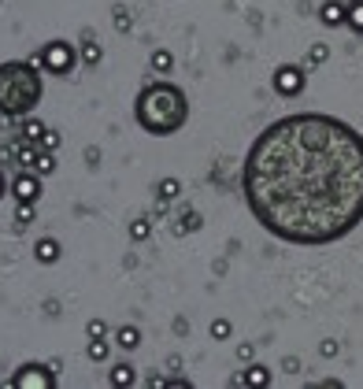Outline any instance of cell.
Segmentation results:
<instances>
[{
  "mask_svg": "<svg viewBox=\"0 0 363 389\" xmlns=\"http://www.w3.org/2000/svg\"><path fill=\"white\" fill-rule=\"evenodd\" d=\"M241 193L271 237L334 245L363 222V134L323 111L278 119L249 145Z\"/></svg>",
  "mask_w": 363,
  "mask_h": 389,
  "instance_id": "6da1fadb",
  "label": "cell"
},
{
  "mask_svg": "<svg viewBox=\"0 0 363 389\" xmlns=\"http://www.w3.org/2000/svg\"><path fill=\"white\" fill-rule=\"evenodd\" d=\"M134 119L145 134L171 137L189 123V101L186 89L174 82H148L134 101Z\"/></svg>",
  "mask_w": 363,
  "mask_h": 389,
  "instance_id": "7a4b0ae2",
  "label": "cell"
},
{
  "mask_svg": "<svg viewBox=\"0 0 363 389\" xmlns=\"http://www.w3.org/2000/svg\"><path fill=\"white\" fill-rule=\"evenodd\" d=\"M45 96L41 67L30 60H4L0 63V115L4 119H26Z\"/></svg>",
  "mask_w": 363,
  "mask_h": 389,
  "instance_id": "3957f363",
  "label": "cell"
},
{
  "mask_svg": "<svg viewBox=\"0 0 363 389\" xmlns=\"http://www.w3.org/2000/svg\"><path fill=\"white\" fill-rule=\"evenodd\" d=\"M30 63L34 67H41L45 74H56V78H67L74 67H78V48L71 45V41H48V45H41L34 56H30Z\"/></svg>",
  "mask_w": 363,
  "mask_h": 389,
  "instance_id": "277c9868",
  "label": "cell"
},
{
  "mask_svg": "<svg viewBox=\"0 0 363 389\" xmlns=\"http://www.w3.org/2000/svg\"><path fill=\"white\" fill-rule=\"evenodd\" d=\"M15 389H56V367L52 363H23L11 375Z\"/></svg>",
  "mask_w": 363,
  "mask_h": 389,
  "instance_id": "5b68a950",
  "label": "cell"
},
{
  "mask_svg": "<svg viewBox=\"0 0 363 389\" xmlns=\"http://www.w3.org/2000/svg\"><path fill=\"white\" fill-rule=\"evenodd\" d=\"M304 82H308V67H304V63H282V67L274 71V78H271V86H274L278 96H301Z\"/></svg>",
  "mask_w": 363,
  "mask_h": 389,
  "instance_id": "8992f818",
  "label": "cell"
},
{
  "mask_svg": "<svg viewBox=\"0 0 363 389\" xmlns=\"http://www.w3.org/2000/svg\"><path fill=\"white\" fill-rule=\"evenodd\" d=\"M41 174H34V171H19L11 178V197H15V204H38L41 201Z\"/></svg>",
  "mask_w": 363,
  "mask_h": 389,
  "instance_id": "52a82bcc",
  "label": "cell"
},
{
  "mask_svg": "<svg viewBox=\"0 0 363 389\" xmlns=\"http://www.w3.org/2000/svg\"><path fill=\"white\" fill-rule=\"evenodd\" d=\"M345 19H349V4H341V0H323L319 4V23L323 26H345Z\"/></svg>",
  "mask_w": 363,
  "mask_h": 389,
  "instance_id": "ba28073f",
  "label": "cell"
},
{
  "mask_svg": "<svg viewBox=\"0 0 363 389\" xmlns=\"http://www.w3.org/2000/svg\"><path fill=\"white\" fill-rule=\"evenodd\" d=\"M238 382H241V385H252V389H267V385H271V367L249 363V367H245V375H241Z\"/></svg>",
  "mask_w": 363,
  "mask_h": 389,
  "instance_id": "9c48e42d",
  "label": "cell"
},
{
  "mask_svg": "<svg viewBox=\"0 0 363 389\" xmlns=\"http://www.w3.org/2000/svg\"><path fill=\"white\" fill-rule=\"evenodd\" d=\"M38 152H41V145L19 141V145H15V164H19L23 171H34V167H38Z\"/></svg>",
  "mask_w": 363,
  "mask_h": 389,
  "instance_id": "30bf717a",
  "label": "cell"
},
{
  "mask_svg": "<svg viewBox=\"0 0 363 389\" xmlns=\"http://www.w3.org/2000/svg\"><path fill=\"white\" fill-rule=\"evenodd\" d=\"M108 382L115 385V389H130L138 382V371L130 367V363H111V371H108Z\"/></svg>",
  "mask_w": 363,
  "mask_h": 389,
  "instance_id": "8fae6325",
  "label": "cell"
},
{
  "mask_svg": "<svg viewBox=\"0 0 363 389\" xmlns=\"http://www.w3.org/2000/svg\"><path fill=\"white\" fill-rule=\"evenodd\" d=\"M78 60L86 63V67H96V63L104 60V48L93 41V34H82V52H78Z\"/></svg>",
  "mask_w": 363,
  "mask_h": 389,
  "instance_id": "7c38bea8",
  "label": "cell"
},
{
  "mask_svg": "<svg viewBox=\"0 0 363 389\" xmlns=\"http://www.w3.org/2000/svg\"><path fill=\"white\" fill-rule=\"evenodd\" d=\"M60 241L56 237H41L38 241V245H34V256H38V264H56V259H60Z\"/></svg>",
  "mask_w": 363,
  "mask_h": 389,
  "instance_id": "4fadbf2b",
  "label": "cell"
},
{
  "mask_svg": "<svg viewBox=\"0 0 363 389\" xmlns=\"http://www.w3.org/2000/svg\"><path fill=\"white\" fill-rule=\"evenodd\" d=\"M45 123H38L34 115H26V119H19V141H34V145H41V134H45Z\"/></svg>",
  "mask_w": 363,
  "mask_h": 389,
  "instance_id": "5bb4252c",
  "label": "cell"
},
{
  "mask_svg": "<svg viewBox=\"0 0 363 389\" xmlns=\"http://www.w3.org/2000/svg\"><path fill=\"white\" fill-rule=\"evenodd\" d=\"M115 345L126 349V352H134L141 345V330L138 327H119V330H115Z\"/></svg>",
  "mask_w": 363,
  "mask_h": 389,
  "instance_id": "9a60e30c",
  "label": "cell"
},
{
  "mask_svg": "<svg viewBox=\"0 0 363 389\" xmlns=\"http://www.w3.org/2000/svg\"><path fill=\"white\" fill-rule=\"evenodd\" d=\"M326 60H330V45L315 41V45L308 48V56H304V67H308V71H315V67H323Z\"/></svg>",
  "mask_w": 363,
  "mask_h": 389,
  "instance_id": "2e32d148",
  "label": "cell"
},
{
  "mask_svg": "<svg viewBox=\"0 0 363 389\" xmlns=\"http://www.w3.org/2000/svg\"><path fill=\"white\" fill-rule=\"evenodd\" d=\"M86 356L93 363H104L108 356H111V345L104 342V337H89V345H86Z\"/></svg>",
  "mask_w": 363,
  "mask_h": 389,
  "instance_id": "e0dca14e",
  "label": "cell"
},
{
  "mask_svg": "<svg viewBox=\"0 0 363 389\" xmlns=\"http://www.w3.org/2000/svg\"><path fill=\"white\" fill-rule=\"evenodd\" d=\"M148 63H152V71H156V74H167V71L174 67V56L167 52V48H156V52L148 56Z\"/></svg>",
  "mask_w": 363,
  "mask_h": 389,
  "instance_id": "ac0fdd59",
  "label": "cell"
},
{
  "mask_svg": "<svg viewBox=\"0 0 363 389\" xmlns=\"http://www.w3.org/2000/svg\"><path fill=\"white\" fill-rule=\"evenodd\" d=\"M178 193H182V182H178V178H163V182L156 186V201H167V204H171Z\"/></svg>",
  "mask_w": 363,
  "mask_h": 389,
  "instance_id": "d6986e66",
  "label": "cell"
},
{
  "mask_svg": "<svg viewBox=\"0 0 363 389\" xmlns=\"http://www.w3.org/2000/svg\"><path fill=\"white\" fill-rule=\"evenodd\" d=\"M345 26H349L352 34H363V0H352L349 4V19H345Z\"/></svg>",
  "mask_w": 363,
  "mask_h": 389,
  "instance_id": "ffe728a7",
  "label": "cell"
},
{
  "mask_svg": "<svg viewBox=\"0 0 363 389\" xmlns=\"http://www.w3.org/2000/svg\"><path fill=\"white\" fill-rule=\"evenodd\" d=\"M148 237H152V219H134V222H130V241H148Z\"/></svg>",
  "mask_w": 363,
  "mask_h": 389,
  "instance_id": "44dd1931",
  "label": "cell"
},
{
  "mask_svg": "<svg viewBox=\"0 0 363 389\" xmlns=\"http://www.w3.org/2000/svg\"><path fill=\"white\" fill-rule=\"evenodd\" d=\"M189 230H201V215H196V212H182L174 234H189Z\"/></svg>",
  "mask_w": 363,
  "mask_h": 389,
  "instance_id": "7402d4cb",
  "label": "cell"
},
{
  "mask_svg": "<svg viewBox=\"0 0 363 389\" xmlns=\"http://www.w3.org/2000/svg\"><path fill=\"white\" fill-rule=\"evenodd\" d=\"M52 171H56V156L48 152V149H41V152H38V167H34V174L45 178V174H52Z\"/></svg>",
  "mask_w": 363,
  "mask_h": 389,
  "instance_id": "603a6c76",
  "label": "cell"
},
{
  "mask_svg": "<svg viewBox=\"0 0 363 389\" xmlns=\"http://www.w3.org/2000/svg\"><path fill=\"white\" fill-rule=\"evenodd\" d=\"M34 208L38 204H19V208H15V226H30V222H34Z\"/></svg>",
  "mask_w": 363,
  "mask_h": 389,
  "instance_id": "cb8c5ba5",
  "label": "cell"
},
{
  "mask_svg": "<svg viewBox=\"0 0 363 389\" xmlns=\"http://www.w3.org/2000/svg\"><path fill=\"white\" fill-rule=\"evenodd\" d=\"M130 26H134V19H130V11L119 4L115 8V30H119V34H130Z\"/></svg>",
  "mask_w": 363,
  "mask_h": 389,
  "instance_id": "d4e9b609",
  "label": "cell"
},
{
  "mask_svg": "<svg viewBox=\"0 0 363 389\" xmlns=\"http://www.w3.org/2000/svg\"><path fill=\"white\" fill-rule=\"evenodd\" d=\"M230 330H234V327H230V319H216V322H211V337H216V342H226Z\"/></svg>",
  "mask_w": 363,
  "mask_h": 389,
  "instance_id": "484cf974",
  "label": "cell"
},
{
  "mask_svg": "<svg viewBox=\"0 0 363 389\" xmlns=\"http://www.w3.org/2000/svg\"><path fill=\"white\" fill-rule=\"evenodd\" d=\"M86 334H89V337H108V322H104V319H89V322H86Z\"/></svg>",
  "mask_w": 363,
  "mask_h": 389,
  "instance_id": "4316f807",
  "label": "cell"
},
{
  "mask_svg": "<svg viewBox=\"0 0 363 389\" xmlns=\"http://www.w3.org/2000/svg\"><path fill=\"white\" fill-rule=\"evenodd\" d=\"M41 149H48V152L60 149V134H56V130H45V134H41Z\"/></svg>",
  "mask_w": 363,
  "mask_h": 389,
  "instance_id": "83f0119b",
  "label": "cell"
},
{
  "mask_svg": "<svg viewBox=\"0 0 363 389\" xmlns=\"http://www.w3.org/2000/svg\"><path fill=\"white\" fill-rule=\"evenodd\" d=\"M252 356H256V345H252V342H241V345H238V360L252 363Z\"/></svg>",
  "mask_w": 363,
  "mask_h": 389,
  "instance_id": "f1b7e54d",
  "label": "cell"
},
{
  "mask_svg": "<svg viewBox=\"0 0 363 389\" xmlns=\"http://www.w3.org/2000/svg\"><path fill=\"white\" fill-rule=\"evenodd\" d=\"M319 352L326 356V360H334V356H337V342H323V345H319Z\"/></svg>",
  "mask_w": 363,
  "mask_h": 389,
  "instance_id": "f546056e",
  "label": "cell"
},
{
  "mask_svg": "<svg viewBox=\"0 0 363 389\" xmlns=\"http://www.w3.org/2000/svg\"><path fill=\"white\" fill-rule=\"evenodd\" d=\"M4 193H8V182H4V171H0V201H4Z\"/></svg>",
  "mask_w": 363,
  "mask_h": 389,
  "instance_id": "4dcf8cb0",
  "label": "cell"
}]
</instances>
